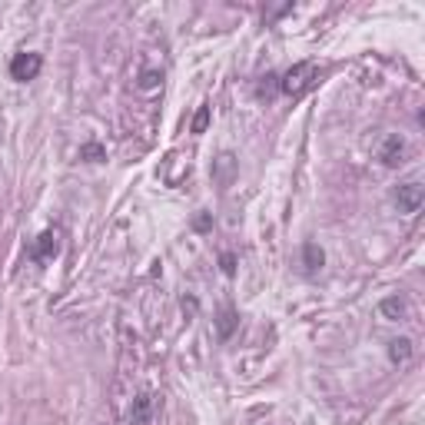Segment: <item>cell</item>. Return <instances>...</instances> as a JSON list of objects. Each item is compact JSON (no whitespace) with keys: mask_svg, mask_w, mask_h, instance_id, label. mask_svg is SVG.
Returning <instances> with one entry per match:
<instances>
[{"mask_svg":"<svg viewBox=\"0 0 425 425\" xmlns=\"http://www.w3.org/2000/svg\"><path fill=\"white\" fill-rule=\"evenodd\" d=\"M319 80H322V70L316 67V63H309V60H302V63H296L292 70H286L280 77V93H286V97L299 100L306 97L312 87H316Z\"/></svg>","mask_w":425,"mask_h":425,"instance_id":"cell-1","label":"cell"},{"mask_svg":"<svg viewBox=\"0 0 425 425\" xmlns=\"http://www.w3.org/2000/svg\"><path fill=\"white\" fill-rule=\"evenodd\" d=\"M422 200H425V186L419 180H409V183H402L396 190V206L402 212H409V216L422 210Z\"/></svg>","mask_w":425,"mask_h":425,"instance_id":"cell-2","label":"cell"},{"mask_svg":"<svg viewBox=\"0 0 425 425\" xmlns=\"http://www.w3.org/2000/svg\"><path fill=\"white\" fill-rule=\"evenodd\" d=\"M40 67H43L40 53H17V57L10 60V77L17 80V83H27V80H34L40 73Z\"/></svg>","mask_w":425,"mask_h":425,"instance_id":"cell-3","label":"cell"},{"mask_svg":"<svg viewBox=\"0 0 425 425\" xmlns=\"http://www.w3.org/2000/svg\"><path fill=\"white\" fill-rule=\"evenodd\" d=\"M60 252V232L57 230H43L34 240V246H30V260L34 262H47V260H53Z\"/></svg>","mask_w":425,"mask_h":425,"instance_id":"cell-4","label":"cell"},{"mask_svg":"<svg viewBox=\"0 0 425 425\" xmlns=\"http://www.w3.org/2000/svg\"><path fill=\"white\" fill-rule=\"evenodd\" d=\"M379 160L386 166H399L406 160V140L399 133H389L386 140H382V146H379Z\"/></svg>","mask_w":425,"mask_h":425,"instance_id":"cell-5","label":"cell"},{"mask_svg":"<svg viewBox=\"0 0 425 425\" xmlns=\"http://www.w3.org/2000/svg\"><path fill=\"white\" fill-rule=\"evenodd\" d=\"M379 312H382V316L386 319H392V322H402V319L409 316V302L402 299V296H386V299H382V306H379Z\"/></svg>","mask_w":425,"mask_h":425,"instance_id":"cell-6","label":"cell"},{"mask_svg":"<svg viewBox=\"0 0 425 425\" xmlns=\"http://www.w3.org/2000/svg\"><path fill=\"white\" fill-rule=\"evenodd\" d=\"M416 356V346H412V339H392V342H389V359H392V362H396V366H406L409 359Z\"/></svg>","mask_w":425,"mask_h":425,"instance_id":"cell-7","label":"cell"},{"mask_svg":"<svg viewBox=\"0 0 425 425\" xmlns=\"http://www.w3.org/2000/svg\"><path fill=\"white\" fill-rule=\"evenodd\" d=\"M322 262H326V252L319 250L316 242H306V246H302V266H306V272H319L322 270Z\"/></svg>","mask_w":425,"mask_h":425,"instance_id":"cell-8","label":"cell"},{"mask_svg":"<svg viewBox=\"0 0 425 425\" xmlns=\"http://www.w3.org/2000/svg\"><path fill=\"white\" fill-rule=\"evenodd\" d=\"M236 322H240V319H236V312H232L230 306H222V309H220V319H216V329H220V336L230 339L232 329H236Z\"/></svg>","mask_w":425,"mask_h":425,"instance_id":"cell-9","label":"cell"},{"mask_svg":"<svg viewBox=\"0 0 425 425\" xmlns=\"http://www.w3.org/2000/svg\"><path fill=\"white\" fill-rule=\"evenodd\" d=\"M150 409H153V399L150 396H140L136 399V406H133V425H146V419H150Z\"/></svg>","mask_w":425,"mask_h":425,"instance_id":"cell-10","label":"cell"},{"mask_svg":"<svg viewBox=\"0 0 425 425\" xmlns=\"http://www.w3.org/2000/svg\"><path fill=\"white\" fill-rule=\"evenodd\" d=\"M206 126H210V106H200L193 116V133H206Z\"/></svg>","mask_w":425,"mask_h":425,"instance_id":"cell-11","label":"cell"},{"mask_svg":"<svg viewBox=\"0 0 425 425\" xmlns=\"http://www.w3.org/2000/svg\"><path fill=\"white\" fill-rule=\"evenodd\" d=\"M80 156H83V160H103V146L90 143V146H83V150H80Z\"/></svg>","mask_w":425,"mask_h":425,"instance_id":"cell-12","label":"cell"},{"mask_svg":"<svg viewBox=\"0 0 425 425\" xmlns=\"http://www.w3.org/2000/svg\"><path fill=\"white\" fill-rule=\"evenodd\" d=\"M156 83H160V73H153V70H146L143 80H140V87H143V90H153Z\"/></svg>","mask_w":425,"mask_h":425,"instance_id":"cell-13","label":"cell"},{"mask_svg":"<svg viewBox=\"0 0 425 425\" xmlns=\"http://www.w3.org/2000/svg\"><path fill=\"white\" fill-rule=\"evenodd\" d=\"M222 272H226V276H232V272H236V260H232L230 252L222 256Z\"/></svg>","mask_w":425,"mask_h":425,"instance_id":"cell-14","label":"cell"},{"mask_svg":"<svg viewBox=\"0 0 425 425\" xmlns=\"http://www.w3.org/2000/svg\"><path fill=\"white\" fill-rule=\"evenodd\" d=\"M196 230H210V216H196Z\"/></svg>","mask_w":425,"mask_h":425,"instance_id":"cell-15","label":"cell"}]
</instances>
